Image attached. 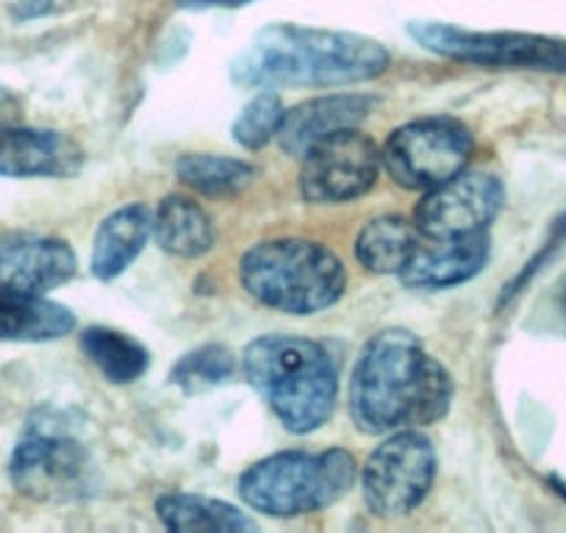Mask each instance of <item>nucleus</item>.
Wrapping results in <instances>:
<instances>
[{
    "mask_svg": "<svg viewBox=\"0 0 566 533\" xmlns=\"http://www.w3.org/2000/svg\"><path fill=\"white\" fill-rule=\"evenodd\" d=\"M154 237V211L145 203H130L112 211L101 222L92 244V273L101 281L117 279L134 264L142 248Z\"/></svg>",
    "mask_w": 566,
    "mask_h": 533,
    "instance_id": "16",
    "label": "nucleus"
},
{
    "mask_svg": "<svg viewBox=\"0 0 566 533\" xmlns=\"http://www.w3.org/2000/svg\"><path fill=\"white\" fill-rule=\"evenodd\" d=\"M489 253H492V239L486 231L431 239V244L419 242L400 273V281L411 290H450L475 279L486 266Z\"/></svg>",
    "mask_w": 566,
    "mask_h": 533,
    "instance_id": "14",
    "label": "nucleus"
},
{
    "mask_svg": "<svg viewBox=\"0 0 566 533\" xmlns=\"http://www.w3.org/2000/svg\"><path fill=\"white\" fill-rule=\"evenodd\" d=\"M437 478V450L417 428L397 431L369 453L361 470L364 503L375 516H402L417 509Z\"/></svg>",
    "mask_w": 566,
    "mask_h": 533,
    "instance_id": "8",
    "label": "nucleus"
},
{
    "mask_svg": "<svg viewBox=\"0 0 566 533\" xmlns=\"http://www.w3.org/2000/svg\"><path fill=\"white\" fill-rule=\"evenodd\" d=\"M470 128L453 117H424L391 130L384 150V170L411 192H428L467 170L472 159Z\"/></svg>",
    "mask_w": 566,
    "mask_h": 533,
    "instance_id": "7",
    "label": "nucleus"
},
{
    "mask_svg": "<svg viewBox=\"0 0 566 533\" xmlns=\"http://www.w3.org/2000/svg\"><path fill=\"white\" fill-rule=\"evenodd\" d=\"M154 237L165 253L178 259H200L214 248V222L198 200L167 195L154 211Z\"/></svg>",
    "mask_w": 566,
    "mask_h": 533,
    "instance_id": "17",
    "label": "nucleus"
},
{
    "mask_svg": "<svg viewBox=\"0 0 566 533\" xmlns=\"http://www.w3.org/2000/svg\"><path fill=\"white\" fill-rule=\"evenodd\" d=\"M176 176L189 189L211 198L242 192L255 178V170L242 159L217 154H187L176 161Z\"/></svg>",
    "mask_w": 566,
    "mask_h": 533,
    "instance_id": "22",
    "label": "nucleus"
},
{
    "mask_svg": "<svg viewBox=\"0 0 566 533\" xmlns=\"http://www.w3.org/2000/svg\"><path fill=\"white\" fill-rule=\"evenodd\" d=\"M505 203L503 181L492 173L461 170L428 189L413 209V226L424 239H453L486 231Z\"/></svg>",
    "mask_w": 566,
    "mask_h": 533,
    "instance_id": "11",
    "label": "nucleus"
},
{
    "mask_svg": "<svg viewBox=\"0 0 566 533\" xmlns=\"http://www.w3.org/2000/svg\"><path fill=\"white\" fill-rule=\"evenodd\" d=\"M239 279L261 306L283 314H317L342 301L347 270L314 239H266L242 255Z\"/></svg>",
    "mask_w": 566,
    "mask_h": 533,
    "instance_id": "4",
    "label": "nucleus"
},
{
    "mask_svg": "<svg viewBox=\"0 0 566 533\" xmlns=\"http://www.w3.org/2000/svg\"><path fill=\"white\" fill-rule=\"evenodd\" d=\"M23 123V101L9 86L0 84V128Z\"/></svg>",
    "mask_w": 566,
    "mask_h": 533,
    "instance_id": "25",
    "label": "nucleus"
},
{
    "mask_svg": "<svg viewBox=\"0 0 566 533\" xmlns=\"http://www.w3.org/2000/svg\"><path fill=\"white\" fill-rule=\"evenodd\" d=\"M553 483H555V487H558L560 494H566V483L564 481H553Z\"/></svg>",
    "mask_w": 566,
    "mask_h": 533,
    "instance_id": "28",
    "label": "nucleus"
},
{
    "mask_svg": "<svg viewBox=\"0 0 566 533\" xmlns=\"http://www.w3.org/2000/svg\"><path fill=\"white\" fill-rule=\"evenodd\" d=\"M389 67L380 42L345 31L272 25L233 59L239 86H345L378 79Z\"/></svg>",
    "mask_w": 566,
    "mask_h": 533,
    "instance_id": "2",
    "label": "nucleus"
},
{
    "mask_svg": "<svg viewBox=\"0 0 566 533\" xmlns=\"http://www.w3.org/2000/svg\"><path fill=\"white\" fill-rule=\"evenodd\" d=\"M408 34L428 51L481 67L544 70L566 75V42L514 31H467L444 23H411Z\"/></svg>",
    "mask_w": 566,
    "mask_h": 533,
    "instance_id": "9",
    "label": "nucleus"
},
{
    "mask_svg": "<svg viewBox=\"0 0 566 533\" xmlns=\"http://www.w3.org/2000/svg\"><path fill=\"white\" fill-rule=\"evenodd\" d=\"M453 400L450 373L406 328H386L364 345L350 378V415L361 433H391L442 420Z\"/></svg>",
    "mask_w": 566,
    "mask_h": 533,
    "instance_id": "1",
    "label": "nucleus"
},
{
    "mask_svg": "<svg viewBox=\"0 0 566 533\" xmlns=\"http://www.w3.org/2000/svg\"><path fill=\"white\" fill-rule=\"evenodd\" d=\"M419 248V231L413 222L397 215L369 220L356 239V259L369 273L400 275Z\"/></svg>",
    "mask_w": 566,
    "mask_h": 533,
    "instance_id": "20",
    "label": "nucleus"
},
{
    "mask_svg": "<svg viewBox=\"0 0 566 533\" xmlns=\"http://www.w3.org/2000/svg\"><path fill=\"white\" fill-rule=\"evenodd\" d=\"M283 114H286V108H283L281 97H277L275 92H259V95L239 112L237 123H233V139H237L244 150L264 148L272 137H277Z\"/></svg>",
    "mask_w": 566,
    "mask_h": 533,
    "instance_id": "24",
    "label": "nucleus"
},
{
    "mask_svg": "<svg viewBox=\"0 0 566 533\" xmlns=\"http://www.w3.org/2000/svg\"><path fill=\"white\" fill-rule=\"evenodd\" d=\"M181 9H209V7H244L250 0H176Z\"/></svg>",
    "mask_w": 566,
    "mask_h": 533,
    "instance_id": "27",
    "label": "nucleus"
},
{
    "mask_svg": "<svg viewBox=\"0 0 566 533\" xmlns=\"http://www.w3.org/2000/svg\"><path fill=\"white\" fill-rule=\"evenodd\" d=\"M53 9V0H20L18 7L12 9V14L18 20H31V18H40V14L51 12Z\"/></svg>",
    "mask_w": 566,
    "mask_h": 533,
    "instance_id": "26",
    "label": "nucleus"
},
{
    "mask_svg": "<svg viewBox=\"0 0 566 533\" xmlns=\"http://www.w3.org/2000/svg\"><path fill=\"white\" fill-rule=\"evenodd\" d=\"M564 314H566V286H564Z\"/></svg>",
    "mask_w": 566,
    "mask_h": 533,
    "instance_id": "29",
    "label": "nucleus"
},
{
    "mask_svg": "<svg viewBox=\"0 0 566 533\" xmlns=\"http://www.w3.org/2000/svg\"><path fill=\"white\" fill-rule=\"evenodd\" d=\"M75 328V314L45 295H0V342H53Z\"/></svg>",
    "mask_w": 566,
    "mask_h": 533,
    "instance_id": "19",
    "label": "nucleus"
},
{
    "mask_svg": "<svg viewBox=\"0 0 566 533\" xmlns=\"http://www.w3.org/2000/svg\"><path fill=\"white\" fill-rule=\"evenodd\" d=\"M242 369L290 433L319 431L334 415L339 373L319 342L286 334L259 336L244 347Z\"/></svg>",
    "mask_w": 566,
    "mask_h": 533,
    "instance_id": "3",
    "label": "nucleus"
},
{
    "mask_svg": "<svg viewBox=\"0 0 566 533\" xmlns=\"http://www.w3.org/2000/svg\"><path fill=\"white\" fill-rule=\"evenodd\" d=\"M380 167L384 156L367 134L342 130L303 156L301 195L308 203H347L375 187Z\"/></svg>",
    "mask_w": 566,
    "mask_h": 533,
    "instance_id": "10",
    "label": "nucleus"
},
{
    "mask_svg": "<svg viewBox=\"0 0 566 533\" xmlns=\"http://www.w3.org/2000/svg\"><path fill=\"white\" fill-rule=\"evenodd\" d=\"M9 478L36 503H75L95 489L90 448L56 411L31 417L9 461Z\"/></svg>",
    "mask_w": 566,
    "mask_h": 533,
    "instance_id": "6",
    "label": "nucleus"
},
{
    "mask_svg": "<svg viewBox=\"0 0 566 533\" xmlns=\"http://www.w3.org/2000/svg\"><path fill=\"white\" fill-rule=\"evenodd\" d=\"M81 347L90 362L101 369L103 378L112 384H130L150 367V353L145 351V345H139L134 336L123 334V331L92 325L81 334Z\"/></svg>",
    "mask_w": 566,
    "mask_h": 533,
    "instance_id": "21",
    "label": "nucleus"
},
{
    "mask_svg": "<svg viewBox=\"0 0 566 533\" xmlns=\"http://www.w3.org/2000/svg\"><path fill=\"white\" fill-rule=\"evenodd\" d=\"M81 145L62 130L9 125L0 128V176L3 178H73L84 167Z\"/></svg>",
    "mask_w": 566,
    "mask_h": 533,
    "instance_id": "13",
    "label": "nucleus"
},
{
    "mask_svg": "<svg viewBox=\"0 0 566 533\" xmlns=\"http://www.w3.org/2000/svg\"><path fill=\"white\" fill-rule=\"evenodd\" d=\"M75 275V253L64 239L0 233V295H48Z\"/></svg>",
    "mask_w": 566,
    "mask_h": 533,
    "instance_id": "12",
    "label": "nucleus"
},
{
    "mask_svg": "<svg viewBox=\"0 0 566 533\" xmlns=\"http://www.w3.org/2000/svg\"><path fill=\"white\" fill-rule=\"evenodd\" d=\"M161 525L176 533H244L255 531V522L237 505L203 494L167 492L156 500Z\"/></svg>",
    "mask_w": 566,
    "mask_h": 533,
    "instance_id": "18",
    "label": "nucleus"
},
{
    "mask_svg": "<svg viewBox=\"0 0 566 533\" xmlns=\"http://www.w3.org/2000/svg\"><path fill=\"white\" fill-rule=\"evenodd\" d=\"M375 103H378L375 97L358 95V92L314 97V101L301 103L297 108L283 114L277 143L290 156L303 159L323 139L342 134V130L358 128L369 117Z\"/></svg>",
    "mask_w": 566,
    "mask_h": 533,
    "instance_id": "15",
    "label": "nucleus"
},
{
    "mask_svg": "<svg viewBox=\"0 0 566 533\" xmlns=\"http://www.w3.org/2000/svg\"><path fill=\"white\" fill-rule=\"evenodd\" d=\"M233 369H237V358H233L228 347L203 345L181 356V362L172 367L170 380L181 386L187 395H195V391H206L211 386L222 384L226 378H231Z\"/></svg>",
    "mask_w": 566,
    "mask_h": 533,
    "instance_id": "23",
    "label": "nucleus"
},
{
    "mask_svg": "<svg viewBox=\"0 0 566 533\" xmlns=\"http://www.w3.org/2000/svg\"><path fill=\"white\" fill-rule=\"evenodd\" d=\"M356 475V459L347 450H286L248 467L239 478V498L266 516H303L345 498Z\"/></svg>",
    "mask_w": 566,
    "mask_h": 533,
    "instance_id": "5",
    "label": "nucleus"
}]
</instances>
